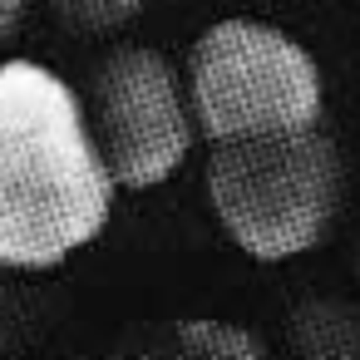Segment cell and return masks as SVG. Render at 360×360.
<instances>
[{"label":"cell","instance_id":"8992f818","mask_svg":"<svg viewBox=\"0 0 360 360\" xmlns=\"http://www.w3.org/2000/svg\"><path fill=\"white\" fill-rule=\"evenodd\" d=\"M173 350H183V355H227V360H237V355H262L266 345L252 335V330H242V326H232V321H178V330H173Z\"/></svg>","mask_w":360,"mask_h":360},{"label":"cell","instance_id":"7a4b0ae2","mask_svg":"<svg viewBox=\"0 0 360 360\" xmlns=\"http://www.w3.org/2000/svg\"><path fill=\"white\" fill-rule=\"evenodd\" d=\"M345 163L321 124L222 139L207 153V202L222 232L257 262L311 252L335 222Z\"/></svg>","mask_w":360,"mask_h":360},{"label":"cell","instance_id":"9c48e42d","mask_svg":"<svg viewBox=\"0 0 360 360\" xmlns=\"http://www.w3.org/2000/svg\"><path fill=\"white\" fill-rule=\"evenodd\" d=\"M25 11H30V0H0V45L15 40V30L25 25Z\"/></svg>","mask_w":360,"mask_h":360},{"label":"cell","instance_id":"277c9868","mask_svg":"<svg viewBox=\"0 0 360 360\" xmlns=\"http://www.w3.org/2000/svg\"><path fill=\"white\" fill-rule=\"evenodd\" d=\"M84 119L114 188H158L168 183L198 139L188 84L148 45H114L89 70Z\"/></svg>","mask_w":360,"mask_h":360},{"label":"cell","instance_id":"52a82bcc","mask_svg":"<svg viewBox=\"0 0 360 360\" xmlns=\"http://www.w3.org/2000/svg\"><path fill=\"white\" fill-rule=\"evenodd\" d=\"M45 6L75 35H114L148 11V0H45Z\"/></svg>","mask_w":360,"mask_h":360},{"label":"cell","instance_id":"3957f363","mask_svg":"<svg viewBox=\"0 0 360 360\" xmlns=\"http://www.w3.org/2000/svg\"><path fill=\"white\" fill-rule=\"evenodd\" d=\"M188 104L207 143L281 134L326 119V84L311 50L262 20H217L193 40Z\"/></svg>","mask_w":360,"mask_h":360},{"label":"cell","instance_id":"5b68a950","mask_svg":"<svg viewBox=\"0 0 360 360\" xmlns=\"http://www.w3.org/2000/svg\"><path fill=\"white\" fill-rule=\"evenodd\" d=\"M291 345L316 360L360 355V311L340 296H311L291 311Z\"/></svg>","mask_w":360,"mask_h":360},{"label":"cell","instance_id":"6da1fadb","mask_svg":"<svg viewBox=\"0 0 360 360\" xmlns=\"http://www.w3.org/2000/svg\"><path fill=\"white\" fill-rule=\"evenodd\" d=\"M114 193L75 84L0 60V266L50 271L94 247Z\"/></svg>","mask_w":360,"mask_h":360},{"label":"cell","instance_id":"ba28073f","mask_svg":"<svg viewBox=\"0 0 360 360\" xmlns=\"http://www.w3.org/2000/svg\"><path fill=\"white\" fill-rule=\"evenodd\" d=\"M30 306H35V296L15 281V266H6V271H0V350H11V345L25 340L20 330H25Z\"/></svg>","mask_w":360,"mask_h":360}]
</instances>
